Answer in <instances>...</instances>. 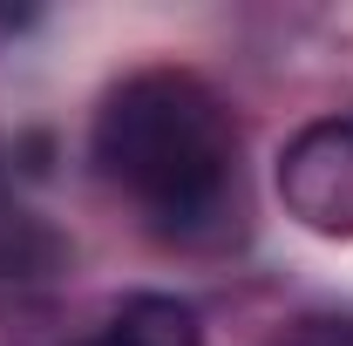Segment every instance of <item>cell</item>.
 I'll return each mask as SVG.
<instances>
[{
	"mask_svg": "<svg viewBox=\"0 0 353 346\" xmlns=\"http://www.w3.org/2000/svg\"><path fill=\"white\" fill-rule=\"evenodd\" d=\"M88 156L170 245H224L245 224L238 123L190 68H136L102 95Z\"/></svg>",
	"mask_w": 353,
	"mask_h": 346,
	"instance_id": "6da1fadb",
	"label": "cell"
},
{
	"mask_svg": "<svg viewBox=\"0 0 353 346\" xmlns=\"http://www.w3.org/2000/svg\"><path fill=\"white\" fill-rule=\"evenodd\" d=\"M279 197L319 238H353V109L319 116L279 150Z\"/></svg>",
	"mask_w": 353,
	"mask_h": 346,
	"instance_id": "7a4b0ae2",
	"label": "cell"
},
{
	"mask_svg": "<svg viewBox=\"0 0 353 346\" xmlns=\"http://www.w3.org/2000/svg\"><path fill=\"white\" fill-rule=\"evenodd\" d=\"M75 346H204V319L176 292H136L109 312L102 333H88Z\"/></svg>",
	"mask_w": 353,
	"mask_h": 346,
	"instance_id": "3957f363",
	"label": "cell"
},
{
	"mask_svg": "<svg viewBox=\"0 0 353 346\" xmlns=\"http://www.w3.org/2000/svg\"><path fill=\"white\" fill-rule=\"evenodd\" d=\"M265 346H353V312L319 305V312H292Z\"/></svg>",
	"mask_w": 353,
	"mask_h": 346,
	"instance_id": "277c9868",
	"label": "cell"
}]
</instances>
